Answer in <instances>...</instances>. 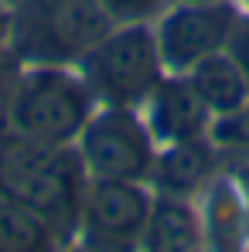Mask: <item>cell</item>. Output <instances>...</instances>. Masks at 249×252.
I'll return each mask as SVG.
<instances>
[{
    "instance_id": "6da1fadb",
    "label": "cell",
    "mask_w": 249,
    "mask_h": 252,
    "mask_svg": "<svg viewBox=\"0 0 249 252\" xmlns=\"http://www.w3.org/2000/svg\"><path fill=\"white\" fill-rule=\"evenodd\" d=\"M85 184L89 170L75 147L38 143L17 133L0 136V191L41 215L58 242L79 235Z\"/></svg>"
},
{
    "instance_id": "7a4b0ae2",
    "label": "cell",
    "mask_w": 249,
    "mask_h": 252,
    "mask_svg": "<svg viewBox=\"0 0 249 252\" xmlns=\"http://www.w3.org/2000/svg\"><path fill=\"white\" fill-rule=\"evenodd\" d=\"M116 21L99 0H10L7 55L17 65H75Z\"/></svg>"
},
{
    "instance_id": "3957f363",
    "label": "cell",
    "mask_w": 249,
    "mask_h": 252,
    "mask_svg": "<svg viewBox=\"0 0 249 252\" xmlns=\"http://www.w3.org/2000/svg\"><path fill=\"white\" fill-rule=\"evenodd\" d=\"M96 95L82 72L69 65H21L7 102V133L72 147L96 113Z\"/></svg>"
},
{
    "instance_id": "277c9868",
    "label": "cell",
    "mask_w": 249,
    "mask_h": 252,
    "mask_svg": "<svg viewBox=\"0 0 249 252\" xmlns=\"http://www.w3.org/2000/svg\"><path fill=\"white\" fill-rule=\"evenodd\" d=\"M79 72L89 82L96 102L137 109L150 99V92L164 79L157 34L143 21L120 24L79 62Z\"/></svg>"
},
{
    "instance_id": "5b68a950",
    "label": "cell",
    "mask_w": 249,
    "mask_h": 252,
    "mask_svg": "<svg viewBox=\"0 0 249 252\" xmlns=\"http://www.w3.org/2000/svg\"><path fill=\"white\" fill-rule=\"evenodd\" d=\"M89 177H113V181H147L154 170V136L133 106H103L89 116L79 140Z\"/></svg>"
},
{
    "instance_id": "8992f818",
    "label": "cell",
    "mask_w": 249,
    "mask_h": 252,
    "mask_svg": "<svg viewBox=\"0 0 249 252\" xmlns=\"http://www.w3.org/2000/svg\"><path fill=\"white\" fill-rule=\"evenodd\" d=\"M236 10L225 0H191L178 3L171 14H164L157 34V48L167 72H188L202 58L222 51L229 44V34L236 28Z\"/></svg>"
},
{
    "instance_id": "52a82bcc",
    "label": "cell",
    "mask_w": 249,
    "mask_h": 252,
    "mask_svg": "<svg viewBox=\"0 0 249 252\" xmlns=\"http://www.w3.org/2000/svg\"><path fill=\"white\" fill-rule=\"evenodd\" d=\"M150 198L140 181H113V177H89L82 198L79 235L85 246H133L143 239Z\"/></svg>"
},
{
    "instance_id": "ba28073f",
    "label": "cell",
    "mask_w": 249,
    "mask_h": 252,
    "mask_svg": "<svg viewBox=\"0 0 249 252\" xmlns=\"http://www.w3.org/2000/svg\"><path fill=\"white\" fill-rule=\"evenodd\" d=\"M208 116H212L208 106L188 82V75L181 79V72H174V79H161V85L147 99V126L157 143H181L205 136Z\"/></svg>"
},
{
    "instance_id": "9c48e42d",
    "label": "cell",
    "mask_w": 249,
    "mask_h": 252,
    "mask_svg": "<svg viewBox=\"0 0 249 252\" xmlns=\"http://www.w3.org/2000/svg\"><path fill=\"white\" fill-rule=\"evenodd\" d=\"M212 167H215L212 143L205 136H195V140H181V143H164V154L154 157L150 181L161 188V194L184 198L205 184Z\"/></svg>"
},
{
    "instance_id": "30bf717a",
    "label": "cell",
    "mask_w": 249,
    "mask_h": 252,
    "mask_svg": "<svg viewBox=\"0 0 249 252\" xmlns=\"http://www.w3.org/2000/svg\"><path fill=\"white\" fill-rule=\"evenodd\" d=\"M184 75H188V82L195 85V92L202 95L208 113H215V116H225V113L239 109L249 99L246 75H243V68L236 65V58L225 48L202 58L198 65H191Z\"/></svg>"
},
{
    "instance_id": "8fae6325",
    "label": "cell",
    "mask_w": 249,
    "mask_h": 252,
    "mask_svg": "<svg viewBox=\"0 0 249 252\" xmlns=\"http://www.w3.org/2000/svg\"><path fill=\"white\" fill-rule=\"evenodd\" d=\"M147 249L157 252H188L202 246V225H198V215L184 205V198H174V194H161L150 215H147V228H143V239H140Z\"/></svg>"
},
{
    "instance_id": "7c38bea8",
    "label": "cell",
    "mask_w": 249,
    "mask_h": 252,
    "mask_svg": "<svg viewBox=\"0 0 249 252\" xmlns=\"http://www.w3.org/2000/svg\"><path fill=\"white\" fill-rule=\"evenodd\" d=\"M58 242V235L51 232V225L31 208H24L21 201L7 198L0 191V249L3 252H41L51 249Z\"/></svg>"
},
{
    "instance_id": "4fadbf2b",
    "label": "cell",
    "mask_w": 249,
    "mask_h": 252,
    "mask_svg": "<svg viewBox=\"0 0 249 252\" xmlns=\"http://www.w3.org/2000/svg\"><path fill=\"white\" fill-rule=\"evenodd\" d=\"M215 143L249 150V99L239 106V109L218 116V123H215Z\"/></svg>"
},
{
    "instance_id": "5bb4252c",
    "label": "cell",
    "mask_w": 249,
    "mask_h": 252,
    "mask_svg": "<svg viewBox=\"0 0 249 252\" xmlns=\"http://www.w3.org/2000/svg\"><path fill=\"white\" fill-rule=\"evenodd\" d=\"M99 3L109 10V17L116 24H140V21L157 14L161 0H99Z\"/></svg>"
},
{
    "instance_id": "9a60e30c",
    "label": "cell",
    "mask_w": 249,
    "mask_h": 252,
    "mask_svg": "<svg viewBox=\"0 0 249 252\" xmlns=\"http://www.w3.org/2000/svg\"><path fill=\"white\" fill-rule=\"evenodd\" d=\"M225 51L236 58V65L243 68V75H246V82H249V17H246V21H236Z\"/></svg>"
},
{
    "instance_id": "2e32d148",
    "label": "cell",
    "mask_w": 249,
    "mask_h": 252,
    "mask_svg": "<svg viewBox=\"0 0 249 252\" xmlns=\"http://www.w3.org/2000/svg\"><path fill=\"white\" fill-rule=\"evenodd\" d=\"M17 62L10 55H0V136L7 133V102H10V89L17 79Z\"/></svg>"
},
{
    "instance_id": "e0dca14e",
    "label": "cell",
    "mask_w": 249,
    "mask_h": 252,
    "mask_svg": "<svg viewBox=\"0 0 249 252\" xmlns=\"http://www.w3.org/2000/svg\"><path fill=\"white\" fill-rule=\"evenodd\" d=\"M7 28H10V3L0 0V55H7Z\"/></svg>"
},
{
    "instance_id": "ac0fdd59",
    "label": "cell",
    "mask_w": 249,
    "mask_h": 252,
    "mask_svg": "<svg viewBox=\"0 0 249 252\" xmlns=\"http://www.w3.org/2000/svg\"><path fill=\"white\" fill-rule=\"evenodd\" d=\"M174 3H191V0H174Z\"/></svg>"
},
{
    "instance_id": "d6986e66",
    "label": "cell",
    "mask_w": 249,
    "mask_h": 252,
    "mask_svg": "<svg viewBox=\"0 0 249 252\" xmlns=\"http://www.w3.org/2000/svg\"><path fill=\"white\" fill-rule=\"evenodd\" d=\"M7 3H10V0H7Z\"/></svg>"
},
{
    "instance_id": "ffe728a7",
    "label": "cell",
    "mask_w": 249,
    "mask_h": 252,
    "mask_svg": "<svg viewBox=\"0 0 249 252\" xmlns=\"http://www.w3.org/2000/svg\"><path fill=\"white\" fill-rule=\"evenodd\" d=\"M246 3H249V0H246Z\"/></svg>"
}]
</instances>
